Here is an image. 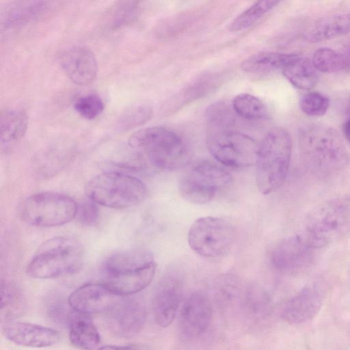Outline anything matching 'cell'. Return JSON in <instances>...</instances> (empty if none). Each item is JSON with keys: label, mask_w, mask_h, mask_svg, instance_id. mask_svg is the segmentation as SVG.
<instances>
[{"label": "cell", "mask_w": 350, "mask_h": 350, "mask_svg": "<svg viewBox=\"0 0 350 350\" xmlns=\"http://www.w3.org/2000/svg\"><path fill=\"white\" fill-rule=\"evenodd\" d=\"M69 339L72 345L81 349L99 348L100 336L91 314L72 310L68 319Z\"/></svg>", "instance_id": "44dd1931"}, {"label": "cell", "mask_w": 350, "mask_h": 350, "mask_svg": "<svg viewBox=\"0 0 350 350\" xmlns=\"http://www.w3.org/2000/svg\"><path fill=\"white\" fill-rule=\"evenodd\" d=\"M97 204L90 198L77 204L75 217L80 224L86 226H92L96 224L99 213Z\"/></svg>", "instance_id": "74e56055"}, {"label": "cell", "mask_w": 350, "mask_h": 350, "mask_svg": "<svg viewBox=\"0 0 350 350\" xmlns=\"http://www.w3.org/2000/svg\"><path fill=\"white\" fill-rule=\"evenodd\" d=\"M234 239V230L226 219L213 216L196 219L188 232V243L198 254L215 258L225 254Z\"/></svg>", "instance_id": "30bf717a"}, {"label": "cell", "mask_w": 350, "mask_h": 350, "mask_svg": "<svg viewBox=\"0 0 350 350\" xmlns=\"http://www.w3.org/2000/svg\"><path fill=\"white\" fill-rule=\"evenodd\" d=\"M234 111L225 103L217 102L210 105L205 116L208 129H231L235 122Z\"/></svg>", "instance_id": "1f68e13d"}, {"label": "cell", "mask_w": 350, "mask_h": 350, "mask_svg": "<svg viewBox=\"0 0 350 350\" xmlns=\"http://www.w3.org/2000/svg\"><path fill=\"white\" fill-rule=\"evenodd\" d=\"M350 32V13L334 14L321 18L309 26L304 33L310 42H319Z\"/></svg>", "instance_id": "7402d4cb"}, {"label": "cell", "mask_w": 350, "mask_h": 350, "mask_svg": "<svg viewBox=\"0 0 350 350\" xmlns=\"http://www.w3.org/2000/svg\"><path fill=\"white\" fill-rule=\"evenodd\" d=\"M232 183V177L225 169L213 163L202 161L180 178L178 190L187 202L205 204L215 198L217 191Z\"/></svg>", "instance_id": "9c48e42d"}, {"label": "cell", "mask_w": 350, "mask_h": 350, "mask_svg": "<svg viewBox=\"0 0 350 350\" xmlns=\"http://www.w3.org/2000/svg\"><path fill=\"white\" fill-rule=\"evenodd\" d=\"M240 282L232 275H224L219 278L215 288V296L222 306H227L237 300L240 301L241 295Z\"/></svg>", "instance_id": "d6a6232c"}, {"label": "cell", "mask_w": 350, "mask_h": 350, "mask_svg": "<svg viewBox=\"0 0 350 350\" xmlns=\"http://www.w3.org/2000/svg\"><path fill=\"white\" fill-rule=\"evenodd\" d=\"M342 130L345 139L350 144V118L344 123Z\"/></svg>", "instance_id": "f35d334b"}, {"label": "cell", "mask_w": 350, "mask_h": 350, "mask_svg": "<svg viewBox=\"0 0 350 350\" xmlns=\"http://www.w3.org/2000/svg\"><path fill=\"white\" fill-rule=\"evenodd\" d=\"M324 246L321 241L305 230L277 243L271 252V262L281 272L299 271L309 267L317 251Z\"/></svg>", "instance_id": "7c38bea8"}, {"label": "cell", "mask_w": 350, "mask_h": 350, "mask_svg": "<svg viewBox=\"0 0 350 350\" xmlns=\"http://www.w3.org/2000/svg\"><path fill=\"white\" fill-rule=\"evenodd\" d=\"M77 204L70 197L57 193L42 192L27 197L20 213L27 224L38 227H55L75 217Z\"/></svg>", "instance_id": "52a82bcc"}, {"label": "cell", "mask_w": 350, "mask_h": 350, "mask_svg": "<svg viewBox=\"0 0 350 350\" xmlns=\"http://www.w3.org/2000/svg\"><path fill=\"white\" fill-rule=\"evenodd\" d=\"M28 124L26 113L19 109H5L0 116L1 148L7 150L24 136Z\"/></svg>", "instance_id": "603a6c76"}, {"label": "cell", "mask_w": 350, "mask_h": 350, "mask_svg": "<svg viewBox=\"0 0 350 350\" xmlns=\"http://www.w3.org/2000/svg\"><path fill=\"white\" fill-rule=\"evenodd\" d=\"M84 259L81 245L68 237L44 242L27 266V274L36 279L57 278L78 272Z\"/></svg>", "instance_id": "5b68a950"}, {"label": "cell", "mask_w": 350, "mask_h": 350, "mask_svg": "<svg viewBox=\"0 0 350 350\" xmlns=\"http://www.w3.org/2000/svg\"><path fill=\"white\" fill-rule=\"evenodd\" d=\"M292 140L284 129L269 131L259 144L256 162V184L259 192L271 193L284 183L289 170Z\"/></svg>", "instance_id": "277c9868"}, {"label": "cell", "mask_w": 350, "mask_h": 350, "mask_svg": "<svg viewBox=\"0 0 350 350\" xmlns=\"http://www.w3.org/2000/svg\"><path fill=\"white\" fill-rule=\"evenodd\" d=\"M75 110L83 118L93 120L104 109L101 98L96 94H88L79 98L74 103Z\"/></svg>", "instance_id": "e575fe53"}, {"label": "cell", "mask_w": 350, "mask_h": 350, "mask_svg": "<svg viewBox=\"0 0 350 350\" xmlns=\"http://www.w3.org/2000/svg\"><path fill=\"white\" fill-rule=\"evenodd\" d=\"M181 297L180 280L175 276L165 278L158 288L152 304L153 319L159 327L165 328L173 322Z\"/></svg>", "instance_id": "d6986e66"}, {"label": "cell", "mask_w": 350, "mask_h": 350, "mask_svg": "<svg viewBox=\"0 0 350 350\" xmlns=\"http://www.w3.org/2000/svg\"><path fill=\"white\" fill-rule=\"evenodd\" d=\"M59 62L67 77L77 85H89L96 77L97 61L92 51L86 46L66 49L59 55Z\"/></svg>", "instance_id": "ac0fdd59"}, {"label": "cell", "mask_w": 350, "mask_h": 350, "mask_svg": "<svg viewBox=\"0 0 350 350\" xmlns=\"http://www.w3.org/2000/svg\"><path fill=\"white\" fill-rule=\"evenodd\" d=\"M144 0H117L109 21L111 30L120 29L134 22L137 18Z\"/></svg>", "instance_id": "f546056e"}, {"label": "cell", "mask_w": 350, "mask_h": 350, "mask_svg": "<svg viewBox=\"0 0 350 350\" xmlns=\"http://www.w3.org/2000/svg\"><path fill=\"white\" fill-rule=\"evenodd\" d=\"M120 297L103 282H88L71 293L68 301L73 310L92 314L107 312Z\"/></svg>", "instance_id": "2e32d148"}, {"label": "cell", "mask_w": 350, "mask_h": 350, "mask_svg": "<svg viewBox=\"0 0 350 350\" xmlns=\"http://www.w3.org/2000/svg\"><path fill=\"white\" fill-rule=\"evenodd\" d=\"M239 301L243 311L255 319L266 316L271 308L268 293L257 284H251L242 290Z\"/></svg>", "instance_id": "83f0119b"}, {"label": "cell", "mask_w": 350, "mask_h": 350, "mask_svg": "<svg viewBox=\"0 0 350 350\" xmlns=\"http://www.w3.org/2000/svg\"><path fill=\"white\" fill-rule=\"evenodd\" d=\"M325 296L322 284L307 285L286 303L282 311V319L293 325L310 321L320 310Z\"/></svg>", "instance_id": "9a60e30c"}, {"label": "cell", "mask_w": 350, "mask_h": 350, "mask_svg": "<svg viewBox=\"0 0 350 350\" xmlns=\"http://www.w3.org/2000/svg\"><path fill=\"white\" fill-rule=\"evenodd\" d=\"M232 107L238 116L247 120H262L268 116L263 102L256 96L247 93L237 95L232 100Z\"/></svg>", "instance_id": "4dcf8cb0"}, {"label": "cell", "mask_w": 350, "mask_h": 350, "mask_svg": "<svg viewBox=\"0 0 350 350\" xmlns=\"http://www.w3.org/2000/svg\"><path fill=\"white\" fill-rule=\"evenodd\" d=\"M55 0H14L1 13V25L5 29L23 27L46 14Z\"/></svg>", "instance_id": "ffe728a7"}, {"label": "cell", "mask_w": 350, "mask_h": 350, "mask_svg": "<svg viewBox=\"0 0 350 350\" xmlns=\"http://www.w3.org/2000/svg\"><path fill=\"white\" fill-rule=\"evenodd\" d=\"M26 310L25 298L21 289L13 282H1V320L5 323L23 316Z\"/></svg>", "instance_id": "d4e9b609"}, {"label": "cell", "mask_w": 350, "mask_h": 350, "mask_svg": "<svg viewBox=\"0 0 350 350\" xmlns=\"http://www.w3.org/2000/svg\"><path fill=\"white\" fill-rule=\"evenodd\" d=\"M85 192L98 204L111 208H126L141 204L147 197L144 183L124 173L111 171L99 174L86 184Z\"/></svg>", "instance_id": "8992f818"}, {"label": "cell", "mask_w": 350, "mask_h": 350, "mask_svg": "<svg viewBox=\"0 0 350 350\" xmlns=\"http://www.w3.org/2000/svg\"><path fill=\"white\" fill-rule=\"evenodd\" d=\"M70 150H66L64 148L56 146L51 150H47L45 153L40 155L42 163H45L47 167V174L54 173L59 167H63L65 162L68 161L70 157ZM45 168V167H44Z\"/></svg>", "instance_id": "8d00e7d4"}, {"label": "cell", "mask_w": 350, "mask_h": 350, "mask_svg": "<svg viewBox=\"0 0 350 350\" xmlns=\"http://www.w3.org/2000/svg\"><path fill=\"white\" fill-rule=\"evenodd\" d=\"M155 271L151 252L142 249L117 252L103 263L102 282L119 296L135 295L152 282Z\"/></svg>", "instance_id": "7a4b0ae2"}, {"label": "cell", "mask_w": 350, "mask_h": 350, "mask_svg": "<svg viewBox=\"0 0 350 350\" xmlns=\"http://www.w3.org/2000/svg\"><path fill=\"white\" fill-rule=\"evenodd\" d=\"M306 230L325 245L350 232V199L339 198L323 202L308 214Z\"/></svg>", "instance_id": "8fae6325"}, {"label": "cell", "mask_w": 350, "mask_h": 350, "mask_svg": "<svg viewBox=\"0 0 350 350\" xmlns=\"http://www.w3.org/2000/svg\"><path fill=\"white\" fill-rule=\"evenodd\" d=\"M152 115V110L150 106L139 105L127 111L120 118L118 123L120 130H128L148 121Z\"/></svg>", "instance_id": "d590c367"}, {"label": "cell", "mask_w": 350, "mask_h": 350, "mask_svg": "<svg viewBox=\"0 0 350 350\" xmlns=\"http://www.w3.org/2000/svg\"><path fill=\"white\" fill-rule=\"evenodd\" d=\"M178 317V328L184 337L200 338L212 322L213 308L208 297L202 292L193 293L183 304Z\"/></svg>", "instance_id": "5bb4252c"}, {"label": "cell", "mask_w": 350, "mask_h": 350, "mask_svg": "<svg viewBox=\"0 0 350 350\" xmlns=\"http://www.w3.org/2000/svg\"><path fill=\"white\" fill-rule=\"evenodd\" d=\"M2 334L9 341L24 347L43 348L53 346L60 340L59 332L35 323L8 321L2 325Z\"/></svg>", "instance_id": "e0dca14e"}, {"label": "cell", "mask_w": 350, "mask_h": 350, "mask_svg": "<svg viewBox=\"0 0 350 350\" xmlns=\"http://www.w3.org/2000/svg\"><path fill=\"white\" fill-rule=\"evenodd\" d=\"M312 62L316 69L325 73L350 70V50L345 46L337 51L320 48L313 54Z\"/></svg>", "instance_id": "4316f807"}, {"label": "cell", "mask_w": 350, "mask_h": 350, "mask_svg": "<svg viewBox=\"0 0 350 350\" xmlns=\"http://www.w3.org/2000/svg\"><path fill=\"white\" fill-rule=\"evenodd\" d=\"M286 79L295 88L308 90L317 83V70L308 58L295 55L282 70Z\"/></svg>", "instance_id": "cb8c5ba5"}, {"label": "cell", "mask_w": 350, "mask_h": 350, "mask_svg": "<svg viewBox=\"0 0 350 350\" xmlns=\"http://www.w3.org/2000/svg\"><path fill=\"white\" fill-rule=\"evenodd\" d=\"M129 145L138 153L144 167L152 172L178 170L190 159L189 150L183 138L163 126L136 131L129 137Z\"/></svg>", "instance_id": "6da1fadb"}, {"label": "cell", "mask_w": 350, "mask_h": 350, "mask_svg": "<svg viewBox=\"0 0 350 350\" xmlns=\"http://www.w3.org/2000/svg\"><path fill=\"white\" fill-rule=\"evenodd\" d=\"M280 1L281 0H256L232 21L229 26V30L237 32L250 27Z\"/></svg>", "instance_id": "f1b7e54d"}, {"label": "cell", "mask_w": 350, "mask_h": 350, "mask_svg": "<svg viewBox=\"0 0 350 350\" xmlns=\"http://www.w3.org/2000/svg\"><path fill=\"white\" fill-rule=\"evenodd\" d=\"M109 329L123 338L135 336L144 326L146 310L144 302L135 295L121 296L107 312Z\"/></svg>", "instance_id": "4fadbf2b"}, {"label": "cell", "mask_w": 350, "mask_h": 350, "mask_svg": "<svg viewBox=\"0 0 350 350\" xmlns=\"http://www.w3.org/2000/svg\"><path fill=\"white\" fill-rule=\"evenodd\" d=\"M206 143L211 155L226 166L256 164L259 144L245 134L231 129H208Z\"/></svg>", "instance_id": "ba28073f"}, {"label": "cell", "mask_w": 350, "mask_h": 350, "mask_svg": "<svg viewBox=\"0 0 350 350\" xmlns=\"http://www.w3.org/2000/svg\"><path fill=\"white\" fill-rule=\"evenodd\" d=\"M295 54L278 52H261L254 54L241 64V68L252 74L267 73L282 70Z\"/></svg>", "instance_id": "484cf974"}, {"label": "cell", "mask_w": 350, "mask_h": 350, "mask_svg": "<svg viewBox=\"0 0 350 350\" xmlns=\"http://www.w3.org/2000/svg\"><path fill=\"white\" fill-rule=\"evenodd\" d=\"M299 146L305 162L317 174L337 172L349 162V153L340 135L327 125L304 126L299 134Z\"/></svg>", "instance_id": "3957f363"}, {"label": "cell", "mask_w": 350, "mask_h": 350, "mask_svg": "<svg viewBox=\"0 0 350 350\" xmlns=\"http://www.w3.org/2000/svg\"><path fill=\"white\" fill-rule=\"evenodd\" d=\"M329 105V98L317 92L306 94L300 100V108L310 116H322L327 111Z\"/></svg>", "instance_id": "836d02e7"}]
</instances>
